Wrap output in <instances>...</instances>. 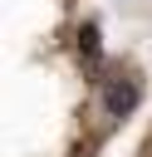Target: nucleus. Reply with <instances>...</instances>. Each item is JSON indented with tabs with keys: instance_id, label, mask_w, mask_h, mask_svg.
<instances>
[{
	"instance_id": "obj_2",
	"label": "nucleus",
	"mask_w": 152,
	"mask_h": 157,
	"mask_svg": "<svg viewBox=\"0 0 152 157\" xmlns=\"http://www.w3.org/2000/svg\"><path fill=\"white\" fill-rule=\"evenodd\" d=\"M78 54H83L88 64H98V25H83V34H78Z\"/></svg>"
},
{
	"instance_id": "obj_1",
	"label": "nucleus",
	"mask_w": 152,
	"mask_h": 157,
	"mask_svg": "<svg viewBox=\"0 0 152 157\" xmlns=\"http://www.w3.org/2000/svg\"><path fill=\"white\" fill-rule=\"evenodd\" d=\"M103 103H108V113H113V118H123V113L137 103V78H113V83H108V93H103Z\"/></svg>"
}]
</instances>
